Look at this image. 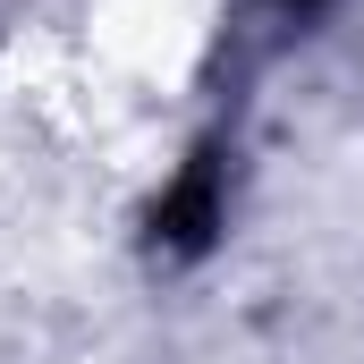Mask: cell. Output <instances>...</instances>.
Instances as JSON below:
<instances>
[{"label":"cell","instance_id":"1","mask_svg":"<svg viewBox=\"0 0 364 364\" xmlns=\"http://www.w3.org/2000/svg\"><path fill=\"white\" fill-rule=\"evenodd\" d=\"M279 9H322V0H279Z\"/></svg>","mask_w":364,"mask_h":364}]
</instances>
